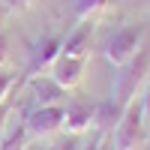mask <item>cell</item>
I'll return each mask as SVG.
<instances>
[{"label": "cell", "mask_w": 150, "mask_h": 150, "mask_svg": "<svg viewBox=\"0 0 150 150\" xmlns=\"http://www.w3.org/2000/svg\"><path fill=\"white\" fill-rule=\"evenodd\" d=\"M150 81V48L141 45V51L135 54L129 63H123L114 75V87H111V99L120 108H129V102L138 99V90Z\"/></svg>", "instance_id": "obj_1"}, {"label": "cell", "mask_w": 150, "mask_h": 150, "mask_svg": "<svg viewBox=\"0 0 150 150\" xmlns=\"http://www.w3.org/2000/svg\"><path fill=\"white\" fill-rule=\"evenodd\" d=\"M144 33H147V27H144V24H138V21L117 27V30H114V33H111L108 39H105V45H102L105 60H108V63L114 66V69H120L123 63H129V60L141 51Z\"/></svg>", "instance_id": "obj_2"}, {"label": "cell", "mask_w": 150, "mask_h": 150, "mask_svg": "<svg viewBox=\"0 0 150 150\" xmlns=\"http://www.w3.org/2000/svg\"><path fill=\"white\" fill-rule=\"evenodd\" d=\"M144 108H141V99L129 102V108L123 111V117L117 123V129L111 132V147L114 150H138V144L144 141Z\"/></svg>", "instance_id": "obj_3"}, {"label": "cell", "mask_w": 150, "mask_h": 150, "mask_svg": "<svg viewBox=\"0 0 150 150\" xmlns=\"http://www.w3.org/2000/svg\"><path fill=\"white\" fill-rule=\"evenodd\" d=\"M24 129L30 138H48L63 132V105H36L24 114Z\"/></svg>", "instance_id": "obj_4"}, {"label": "cell", "mask_w": 150, "mask_h": 150, "mask_svg": "<svg viewBox=\"0 0 150 150\" xmlns=\"http://www.w3.org/2000/svg\"><path fill=\"white\" fill-rule=\"evenodd\" d=\"M96 117V102L84 96H72L63 102V132L69 135H84L87 129L93 126Z\"/></svg>", "instance_id": "obj_5"}, {"label": "cell", "mask_w": 150, "mask_h": 150, "mask_svg": "<svg viewBox=\"0 0 150 150\" xmlns=\"http://www.w3.org/2000/svg\"><path fill=\"white\" fill-rule=\"evenodd\" d=\"M60 48H63V39L54 33H45L33 42L30 48V57H27V72L24 78H33V75H42L45 69H51V63L60 57Z\"/></svg>", "instance_id": "obj_6"}, {"label": "cell", "mask_w": 150, "mask_h": 150, "mask_svg": "<svg viewBox=\"0 0 150 150\" xmlns=\"http://www.w3.org/2000/svg\"><path fill=\"white\" fill-rule=\"evenodd\" d=\"M93 21H78L75 30L63 39V48L60 54L63 57H78V60H90V51H93Z\"/></svg>", "instance_id": "obj_7"}, {"label": "cell", "mask_w": 150, "mask_h": 150, "mask_svg": "<svg viewBox=\"0 0 150 150\" xmlns=\"http://www.w3.org/2000/svg\"><path fill=\"white\" fill-rule=\"evenodd\" d=\"M84 66H87V60H78V57H63L60 54L54 63H51V78L63 87V90H75V87L81 84L84 78Z\"/></svg>", "instance_id": "obj_8"}, {"label": "cell", "mask_w": 150, "mask_h": 150, "mask_svg": "<svg viewBox=\"0 0 150 150\" xmlns=\"http://www.w3.org/2000/svg\"><path fill=\"white\" fill-rule=\"evenodd\" d=\"M30 84V90H33V99H36V105H63L66 102V93L51 75H33V78H24Z\"/></svg>", "instance_id": "obj_9"}, {"label": "cell", "mask_w": 150, "mask_h": 150, "mask_svg": "<svg viewBox=\"0 0 150 150\" xmlns=\"http://www.w3.org/2000/svg\"><path fill=\"white\" fill-rule=\"evenodd\" d=\"M123 111L126 108H120L114 99H102V102H96V117H93V129L99 132V135H111L117 129V123H120V117H123Z\"/></svg>", "instance_id": "obj_10"}, {"label": "cell", "mask_w": 150, "mask_h": 150, "mask_svg": "<svg viewBox=\"0 0 150 150\" xmlns=\"http://www.w3.org/2000/svg\"><path fill=\"white\" fill-rule=\"evenodd\" d=\"M108 6H111V0H75V21H93Z\"/></svg>", "instance_id": "obj_11"}, {"label": "cell", "mask_w": 150, "mask_h": 150, "mask_svg": "<svg viewBox=\"0 0 150 150\" xmlns=\"http://www.w3.org/2000/svg\"><path fill=\"white\" fill-rule=\"evenodd\" d=\"M30 135H27V129H24V123L21 126H15L6 138H0V150H30Z\"/></svg>", "instance_id": "obj_12"}, {"label": "cell", "mask_w": 150, "mask_h": 150, "mask_svg": "<svg viewBox=\"0 0 150 150\" xmlns=\"http://www.w3.org/2000/svg\"><path fill=\"white\" fill-rule=\"evenodd\" d=\"M81 144H84L81 135H69V132H66V135H57L45 150H81Z\"/></svg>", "instance_id": "obj_13"}, {"label": "cell", "mask_w": 150, "mask_h": 150, "mask_svg": "<svg viewBox=\"0 0 150 150\" xmlns=\"http://www.w3.org/2000/svg\"><path fill=\"white\" fill-rule=\"evenodd\" d=\"M24 78H18V72H0V102H6L9 93L15 90V87H21Z\"/></svg>", "instance_id": "obj_14"}, {"label": "cell", "mask_w": 150, "mask_h": 150, "mask_svg": "<svg viewBox=\"0 0 150 150\" xmlns=\"http://www.w3.org/2000/svg\"><path fill=\"white\" fill-rule=\"evenodd\" d=\"M39 0H3V6H6V12H12V15H21V12H27V9H33Z\"/></svg>", "instance_id": "obj_15"}, {"label": "cell", "mask_w": 150, "mask_h": 150, "mask_svg": "<svg viewBox=\"0 0 150 150\" xmlns=\"http://www.w3.org/2000/svg\"><path fill=\"white\" fill-rule=\"evenodd\" d=\"M81 150H108V135H93V141H84Z\"/></svg>", "instance_id": "obj_16"}, {"label": "cell", "mask_w": 150, "mask_h": 150, "mask_svg": "<svg viewBox=\"0 0 150 150\" xmlns=\"http://www.w3.org/2000/svg\"><path fill=\"white\" fill-rule=\"evenodd\" d=\"M9 111H12L9 99H6V102H0V138H3V132H6V120H9Z\"/></svg>", "instance_id": "obj_17"}, {"label": "cell", "mask_w": 150, "mask_h": 150, "mask_svg": "<svg viewBox=\"0 0 150 150\" xmlns=\"http://www.w3.org/2000/svg\"><path fill=\"white\" fill-rule=\"evenodd\" d=\"M6 60H9V39H6V36H0V69L6 66Z\"/></svg>", "instance_id": "obj_18"}, {"label": "cell", "mask_w": 150, "mask_h": 150, "mask_svg": "<svg viewBox=\"0 0 150 150\" xmlns=\"http://www.w3.org/2000/svg\"><path fill=\"white\" fill-rule=\"evenodd\" d=\"M141 99V108H144V120L150 123V81H147V90H144V96H138Z\"/></svg>", "instance_id": "obj_19"}, {"label": "cell", "mask_w": 150, "mask_h": 150, "mask_svg": "<svg viewBox=\"0 0 150 150\" xmlns=\"http://www.w3.org/2000/svg\"><path fill=\"white\" fill-rule=\"evenodd\" d=\"M147 150H150V141H147Z\"/></svg>", "instance_id": "obj_20"}, {"label": "cell", "mask_w": 150, "mask_h": 150, "mask_svg": "<svg viewBox=\"0 0 150 150\" xmlns=\"http://www.w3.org/2000/svg\"><path fill=\"white\" fill-rule=\"evenodd\" d=\"M108 150H114V147H108Z\"/></svg>", "instance_id": "obj_21"}, {"label": "cell", "mask_w": 150, "mask_h": 150, "mask_svg": "<svg viewBox=\"0 0 150 150\" xmlns=\"http://www.w3.org/2000/svg\"><path fill=\"white\" fill-rule=\"evenodd\" d=\"M147 3H150V0H147Z\"/></svg>", "instance_id": "obj_22"}]
</instances>
